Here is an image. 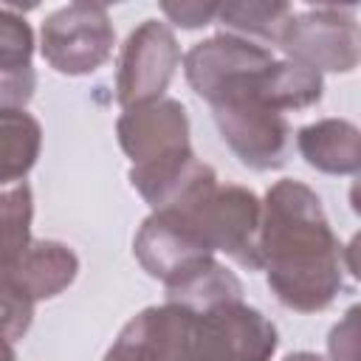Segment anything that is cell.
<instances>
[{"label":"cell","mask_w":361,"mask_h":361,"mask_svg":"<svg viewBox=\"0 0 361 361\" xmlns=\"http://www.w3.org/2000/svg\"><path fill=\"white\" fill-rule=\"evenodd\" d=\"M274 62L276 56L265 45L231 34H214L189 48L183 59V73L189 87L200 99H206L209 107L220 102H243V99L271 107L268 90H271Z\"/></svg>","instance_id":"obj_2"},{"label":"cell","mask_w":361,"mask_h":361,"mask_svg":"<svg viewBox=\"0 0 361 361\" xmlns=\"http://www.w3.org/2000/svg\"><path fill=\"white\" fill-rule=\"evenodd\" d=\"M279 333L268 316L245 302H228L195 316L189 361H271Z\"/></svg>","instance_id":"obj_5"},{"label":"cell","mask_w":361,"mask_h":361,"mask_svg":"<svg viewBox=\"0 0 361 361\" xmlns=\"http://www.w3.org/2000/svg\"><path fill=\"white\" fill-rule=\"evenodd\" d=\"M293 6L276 0H231L217 3L214 23L223 25V34L257 42V45H279L282 31L293 20Z\"/></svg>","instance_id":"obj_15"},{"label":"cell","mask_w":361,"mask_h":361,"mask_svg":"<svg viewBox=\"0 0 361 361\" xmlns=\"http://www.w3.org/2000/svg\"><path fill=\"white\" fill-rule=\"evenodd\" d=\"M104 361H161V358H158V353L152 350V344H149V338H147L141 322L133 316V319L121 327V333L116 336L113 347L104 353Z\"/></svg>","instance_id":"obj_19"},{"label":"cell","mask_w":361,"mask_h":361,"mask_svg":"<svg viewBox=\"0 0 361 361\" xmlns=\"http://www.w3.org/2000/svg\"><path fill=\"white\" fill-rule=\"evenodd\" d=\"M34 31L28 20L0 6V107H25L37 90V73L31 68Z\"/></svg>","instance_id":"obj_12"},{"label":"cell","mask_w":361,"mask_h":361,"mask_svg":"<svg viewBox=\"0 0 361 361\" xmlns=\"http://www.w3.org/2000/svg\"><path fill=\"white\" fill-rule=\"evenodd\" d=\"M183 217L203 245L231 257L248 271H262L259 262V217L262 200L240 183H212L189 203L169 209Z\"/></svg>","instance_id":"obj_3"},{"label":"cell","mask_w":361,"mask_h":361,"mask_svg":"<svg viewBox=\"0 0 361 361\" xmlns=\"http://www.w3.org/2000/svg\"><path fill=\"white\" fill-rule=\"evenodd\" d=\"M79 274V257L59 240H31L14 271L6 276L28 302H45L59 296Z\"/></svg>","instance_id":"obj_11"},{"label":"cell","mask_w":361,"mask_h":361,"mask_svg":"<svg viewBox=\"0 0 361 361\" xmlns=\"http://www.w3.org/2000/svg\"><path fill=\"white\" fill-rule=\"evenodd\" d=\"M180 65V48L172 28L161 20H144L130 31L116 73V102L121 110L164 99L175 71Z\"/></svg>","instance_id":"obj_7"},{"label":"cell","mask_w":361,"mask_h":361,"mask_svg":"<svg viewBox=\"0 0 361 361\" xmlns=\"http://www.w3.org/2000/svg\"><path fill=\"white\" fill-rule=\"evenodd\" d=\"M42 149V127L25 107H0V189L23 183Z\"/></svg>","instance_id":"obj_16"},{"label":"cell","mask_w":361,"mask_h":361,"mask_svg":"<svg viewBox=\"0 0 361 361\" xmlns=\"http://www.w3.org/2000/svg\"><path fill=\"white\" fill-rule=\"evenodd\" d=\"M212 118L217 124L220 138L240 158V164L257 172L285 166L293 147V133L285 113L243 99L212 104Z\"/></svg>","instance_id":"obj_8"},{"label":"cell","mask_w":361,"mask_h":361,"mask_svg":"<svg viewBox=\"0 0 361 361\" xmlns=\"http://www.w3.org/2000/svg\"><path fill=\"white\" fill-rule=\"evenodd\" d=\"M166 288V302L178 305L195 316L209 313L228 302H243V282L214 257L200 259L186 274L172 279Z\"/></svg>","instance_id":"obj_14"},{"label":"cell","mask_w":361,"mask_h":361,"mask_svg":"<svg viewBox=\"0 0 361 361\" xmlns=\"http://www.w3.org/2000/svg\"><path fill=\"white\" fill-rule=\"evenodd\" d=\"M161 11L180 28H200V25H209L214 23V14H217V3H161Z\"/></svg>","instance_id":"obj_21"},{"label":"cell","mask_w":361,"mask_h":361,"mask_svg":"<svg viewBox=\"0 0 361 361\" xmlns=\"http://www.w3.org/2000/svg\"><path fill=\"white\" fill-rule=\"evenodd\" d=\"M327 361H358V307H350L344 319L330 330Z\"/></svg>","instance_id":"obj_20"},{"label":"cell","mask_w":361,"mask_h":361,"mask_svg":"<svg viewBox=\"0 0 361 361\" xmlns=\"http://www.w3.org/2000/svg\"><path fill=\"white\" fill-rule=\"evenodd\" d=\"M259 262L274 296L296 313L327 310L341 293L344 245L307 183L282 178L265 192Z\"/></svg>","instance_id":"obj_1"},{"label":"cell","mask_w":361,"mask_h":361,"mask_svg":"<svg viewBox=\"0 0 361 361\" xmlns=\"http://www.w3.org/2000/svg\"><path fill=\"white\" fill-rule=\"evenodd\" d=\"M116 45L110 14L102 3H68L51 11L39 31L45 62L65 76H87L99 71Z\"/></svg>","instance_id":"obj_4"},{"label":"cell","mask_w":361,"mask_h":361,"mask_svg":"<svg viewBox=\"0 0 361 361\" xmlns=\"http://www.w3.org/2000/svg\"><path fill=\"white\" fill-rule=\"evenodd\" d=\"M302 158L324 175H355L361 169V133L347 118H319L296 133Z\"/></svg>","instance_id":"obj_13"},{"label":"cell","mask_w":361,"mask_h":361,"mask_svg":"<svg viewBox=\"0 0 361 361\" xmlns=\"http://www.w3.org/2000/svg\"><path fill=\"white\" fill-rule=\"evenodd\" d=\"M285 59L302 62L319 73H350L361 56L358 23L347 8L316 6L293 14L279 37Z\"/></svg>","instance_id":"obj_6"},{"label":"cell","mask_w":361,"mask_h":361,"mask_svg":"<svg viewBox=\"0 0 361 361\" xmlns=\"http://www.w3.org/2000/svg\"><path fill=\"white\" fill-rule=\"evenodd\" d=\"M34 322V302L14 285L0 279V361H17L14 341H20Z\"/></svg>","instance_id":"obj_18"},{"label":"cell","mask_w":361,"mask_h":361,"mask_svg":"<svg viewBox=\"0 0 361 361\" xmlns=\"http://www.w3.org/2000/svg\"><path fill=\"white\" fill-rule=\"evenodd\" d=\"M133 254L141 268L164 285L186 274L200 259L214 257L192 231V226L175 212H152L133 240Z\"/></svg>","instance_id":"obj_10"},{"label":"cell","mask_w":361,"mask_h":361,"mask_svg":"<svg viewBox=\"0 0 361 361\" xmlns=\"http://www.w3.org/2000/svg\"><path fill=\"white\" fill-rule=\"evenodd\" d=\"M282 361H327L324 355H319V353H307V350H299V353H290V355H285Z\"/></svg>","instance_id":"obj_22"},{"label":"cell","mask_w":361,"mask_h":361,"mask_svg":"<svg viewBox=\"0 0 361 361\" xmlns=\"http://www.w3.org/2000/svg\"><path fill=\"white\" fill-rule=\"evenodd\" d=\"M116 135L130 158V166H141L192 147L186 107L166 96L124 110L116 121Z\"/></svg>","instance_id":"obj_9"},{"label":"cell","mask_w":361,"mask_h":361,"mask_svg":"<svg viewBox=\"0 0 361 361\" xmlns=\"http://www.w3.org/2000/svg\"><path fill=\"white\" fill-rule=\"evenodd\" d=\"M34 197L31 186L14 183L0 189V279H6L20 262L23 251L31 243Z\"/></svg>","instance_id":"obj_17"}]
</instances>
